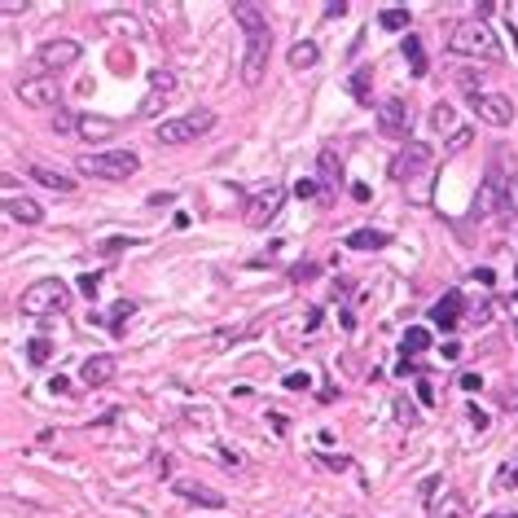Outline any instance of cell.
<instances>
[{
  "label": "cell",
  "instance_id": "6da1fadb",
  "mask_svg": "<svg viewBox=\"0 0 518 518\" xmlns=\"http://www.w3.org/2000/svg\"><path fill=\"white\" fill-rule=\"evenodd\" d=\"M18 307H22V317H36V321L62 317L70 307V290L62 286L58 277H40V281H31V286L18 295Z\"/></svg>",
  "mask_w": 518,
  "mask_h": 518
},
{
  "label": "cell",
  "instance_id": "7a4b0ae2",
  "mask_svg": "<svg viewBox=\"0 0 518 518\" xmlns=\"http://www.w3.org/2000/svg\"><path fill=\"white\" fill-rule=\"evenodd\" d=\"M448 48L453 53H461V58H501V44H497V36H492V27L487 22H479V18H465V22H457V27L448 31Z\"/></svg>",
  "mask_w": 518,
  "mask_h": 518
},
{
  "label": "cell",
  "instance_id": "3957f363",
  "mask_svg": "<svg viewBox=\"0 0 518 518\" xmlns=\"http://www.w3.org/2000/svg\"><path fill=\"white\" fill-rule=\"evenodd\" d=\"M216 127V110H189L180 119H163L159 127H154V141L159 145H189L198 137H206Z\"/></svg>",
  "mask_w": 518,
  "mask_h": 518
},
{
  "label": "cell",
  "instance_id": "277c9868",
  "mask_svg": "<svg viewBox=\"0 0 518 518\" xmlns=\"http://www.w3.org/2000/svg\"><path fill=\"white\" fill-rule=\"evenodd\" d=\"M141 159L132 149H101V154H88V159H80V176L88 180H127L137 176Z\"/></svg>",
  "mask_w": 518,
  "mask_h": 518
},
{
  "label": "cell",
  "instance_id": "5b68a950",
  "mask_svg": "<svg viewBox=\"0 0 518 518\" xmlns=\"http://www.w3.org/2000/svg\"><path fill=\"white\" fill-rule=\"evenodd\" d=\"M80 40H48V44H40L36 48V58H31V66H27V75L36 80V75H58V70H66V66H75L80 62Z\"/></svg>",
  "mask_w": 518,
  "mask_h": 518
},
{
  "label": "cell",
  "instance_id": "8992f818",
  "mask_svg": "<svg viewBox=\"0 0 518 518\" xmlns=\"http://www.w3.org/2000/svg\"><path fill=\"white\" fill-rule=\"evenodd\" d=\"M14 97L22 101V106H31V110H62V84H58V75H22Z\"/></svg>",
  "mask_w": 518,
  "mask_h": 518
},
{
  "label": "cell",
  "instance_id": "52a82bcc",
  "mask_svg": "<svg viewBox=\"0 0 518 518\" xmlns=\"http://www.w3.org/2000/svg\"><path fill=\"white\" fill-rule=\"evenodd\" d=\"M281 206H286V189H281V185H259V189L246 198L242 216H246L250 228H268V224L281 216Z\"/></svg>",
  "mask_w": 518,
  "mask_h": 518
},
{
  "label": "cell",
  "instance_id": "ba28073f",
  "mask_svg": "<svg viewBox=\"0 0 518 518\" xmlns=\"http://www.w3.org/2000/svg\"><path fill=\"white\" fill-rule=\"evenodd\" d=\"M268 53H273V31L246 36V48H242V84H246V88H259V84H264Z\"/></svg>",
  "mask_w": 518,
  "mask_h": 518
},
{
  "label": "cell",
  "instance_id": "9c48e42d",
  "mask_svg": "<svg viewBox=\"0 0 518 518\" xmlns=\"http://www.w3.org/2000/svg\"><path fill=\"white\" fill-rule=\"evenodd\" d=\"M176 88H180V80H176V70H167V66H159V70H149V92L141 97V106H137V115H141V119H159V110H163L167 101L176 97Z\"/></svg>",
  "mask_w": 518,
  "mask_h": 518
},
{
  "label": "cell",
  "instance_id": "30bf717a",
  "mask_svg": "<svg viewBox=\"0 0 518 518\" xmlns=\"http://www.w3.org/2000/svg\"><path fill=\"white\" fill-rule=\"evenodd\" d=\"M430 163H435V149L426 145V141H408L400 154H396V163H391V176L400 180H418L422 171H430Z\"/></svg>",
  "mask_w": 518,
  "mask_h": 518
},
{
  "label": "cell",
  "instance_id": "8fae6325",
  "mask_svg": "<svg viewBox=\"0 0 518 518\" xmlns=\"http://www.w3.org/2000/svg\"><path fill=\"white\" fill-rule=\"evenodd\" d=\"M470 110L487 127H509L514 123V101L505 92H470Z\"/></svg>",
  "mask_w": 518,
  "mask_h": 518
},
{
  "label": "cell",
  "instance_id": "7c38bea8",
  "mask_svg": "<svg viewBox=\"0 0 518 518\" xmlns=\"http://www.w3.org/2000/svg\"><path fill=\"white\" fill-rule=\"evenodd\" d=\"M378 132L382 137H404L408 132V101L404 97H382L378 101Z\"/></svg>",
  "mask_w": 518,
  "mask_h": 518
},
{
  "label": "cell",
  "instance_id": "4fadbf2b",
  "mask_svg": "<svg viewBox=\"0 0 518 518\" xmlns=\"http://www.w3.org/2000/svg\"><path fill=\"white\" fill-rule=\"evenodd\" d=\"M501 189H505V167H501V163H492L487 176H483V185H479V198H475V216L501 211Z\"/></svg>",
  "mask_w": 518,
  "mask_h": 518
},
{
  "label": "cell",
  "instance_id": "5bb4252c",
  "mask_svg": "<svg viewBox=\"0 0 518 518\" xmlns=\"http://www.w3.org/2000/svg\"><path fill=\"white\" fill-rule=\"evenodd\" d=\"M171 487H176V497H185V501H194V505H206V509H224V505H228L224 492L206 487V483H198V479H171Z\"/></svg>",
  "mask_w": 518,
  "mask_h": 518
},
{
  "label": "cell",
  "instance_id": "9a60e30c",
  "mask_svg": "<svg viewBox=\"0 0 518 518\" xmlns=\"http://www.w3.org/2000/svg\"><path fill=\"white\" fill-rule=\"evenodd\" d=\"M115 356H88L84 365H80V382L84 386H106L110 378H115Z\"/></svg>",
  "mask_w": 518,
  "mask_h": 518
},
{
  "label": "cell",
  "instance_id": "2e32d148",
  "mask_svg": "<svg viewBox=\"0 0 518 518\" xmlns=\"http://www.w3.org/2000/svg\"><path fill=\"white\" fill-rule=\"evenodd\" d=\"M233 22L246 31V36H259V31H268V14L259 9V5H250V0H238L233 5Z\"/></svg>",
  "mask_w": 518,
  "mask_h": 518
},
{
  "label": "cell",
  "instance_id": "e0dca14e",
  "mask_svg": "<svg viewBox=\"0 0 518 518\" xmlns=\"http://www.w3.org/2000/svg\"><path fill=\"white\" fill-rule=\"evenodd\" d=\"M5 211H9V220H18V224H40V220H44L40 202L27 198V194H9V198H5Z\"/></svg>",
  "mask_w": 518,
  "mask_h": 518
},
{
  "label": "cell",
  "instance_id": "ac0fdd59",
  "mask_svg": "<svg viewBox=\"0 0 518 518\" xmlns=\"http://www.w3.org/2000/svg\"><path fill=\"white\" fill-rule=\"evenodd\" d=\"M461 312H465V303H461V295H457V290H448L444 299H439V303L430 307V321H435V325H444V329H457Z\"/></svg>",
  "mask_w": 518,
  "mask_h": 518
},
{
  "label": "cell",
  "instance_id": "d6986e66",
  "mask_svg": "<svg viewBox=\"0 0 518 518\" xmlns=\"http://www.w3.org/2000/svg\"><path fill=\"white\" fill-rule=\"evenodd\" d=\"M343 242L352 250H382V246H391V233H382V228H352Z\"/></svg>",
  "mask_w": 518,
  "mask_h": 518
},
{
  "label": "cell",
  "instance_id": "ffe728a7",
  "mask_svg": "<svg viewBox=\"0 0 518 518\" xmlns=\"http://www.w3.org/2000/svg\"><path fill=\"white\" fill-rule=\"evenodd\" d=\"M31 176L40 180L44 189H53V194H75V176H66V171H53V167L36 163V167H31Z\"/></svg>",
  "mask_w": 518,
  "mask_h": 518
},
{
  "label": "cell",
  "instance_id": "44dd1931",
  "mask_svg": "<svg viewBox=\"0 0 518 518\" xmlns=\"http://www.w3.org/2000/svg\"><path fill=\"white\" fill-rule=\"evenodd\" d=\"M430 518H470V505H465L461 492H444V497L430 505Z\"/></svg>",
  "mask_w": 518,
  "mask_h": 518
},
{
  "label": "cell",
  "instance_id": "7402d4cb",
  "mask_svg": "<svg viewBox=\"0 0 518 518\" xmlns=\"http://www.w3.org/2000/svg\"><path fill=\"white\" fill-rule=\"evenodd\" d=\"M115 132H119V123L106 119V115H84V123H80V137H84V141H106V137H115Z\"/></svg>",
  "mask_w": 518,
  "mask_h": 518
},
{
  "label": "cell",
  "instance_id": "603a6c76",
  "mask_svg": "<svg viewBox=\"0 0 518 518\" xmlns=\"http://www.w3.org/2000/svg\"><path fill=\"white\" fill-rule=\"evenodd\" d=\"M317 171H321V189H339V180H343V163L334 159V149H321Z\"/></svg>",
  "mask_w": 518,
  "mask_h": 518
},
{
  "label": "cell",
  "instance_id": "cb8c5ba5",
  "mask_svg": "<svg viewBox=\"0 0 518 518\" xmlns=\"http://www.w3.org/2000/svg\"><path fill=\"white\" fill-rule=\"evenodd\" d=\"M321 62V48L312 44V40H299L295 48H290V66L295 70H307V66H317Z\"/></svg>",
  "mask_w": 518,
  "mask_h": 518
},
{
  "label": "cell",
  "instance_id": "d4e9b609",
  "mask_svg": "<svg viewBox=\"0 0 518 518\" xmlns=\"http://www.w3.org/2000/svg\"><path fill=\"white\" fill-rule=\"evenodd\" d=\"M430 347V329H422V325H413L404 339H400V352L404 356H418V352H426Z\"/></svg>",
  "mask_w": 518,
  "mask_h": 518
},
{
  "label": "cell",
  "instance_id": "484cf974",
  "mask_svg": "<svg viewBox=\"0 0 518 518\" xmlns=\"http://www.w3.org/2000/svg\"><path fill=\"white\" fill-rule=\"evenodd\" d=\"M369 84H374V70L360 66V70L352 75V97L360 101V106H369V101H374V97H369Z\"/></svg>",
  "mask_w": 518,
  "mask_h": 518
},
{
  "label": "cell",
  "instance_id": "4316f807",
  "mask_svg": "<svg viewBox=\"0 0 518 518\" xmlns=\"http://www.w3.org/2000/svg\"><path fill=\"white\" fill-rule=\"evenodd\" d=\"M430 123L439 127V132H461V127H457V110L448 106V101H439V106L430 110Z\"/></svg>",
  "mask_w": 518,
  "mask_h": 518
},
{
  "label": "cell",
  "instance_id": "83f0119b",
  "mask_svg": "<svg viewBox=\"0 0 518 518\" xmlns=\"http://www.w3.org/2000/svg\"><path fill=\"white\" fill-rule=\"evenodd\" d=\"M400 53L408 58L413 75H426V53H422V40H418V36H408V40H404V48H400Z\"/></svg>",
  "mask_w": 518,
  "mask_h": 518
},
{
  "label": "cell",
  "instance_id": "f1b7e54d",
  "mask_svg": "<svg viewBox=\"0 0 518 518\" xmlns=\"http://www.w3.org/2000/svg\"><path fill=\"white\" fill-rule=\"evenodd\" d=\"M408 22H413V18H408V9H396V5L378 14V27H382V31H404Z\"/></svg>",
  "mask_w": 518,
  "mask_h": 518
},
{
  "label": "cell",
  "instance_id": "f546056e",
  "mask_svg": "<svg viewBox=\"0 0 518 518\" xmlns=\"http://www.w3.org/2000/svg\"><path fill=\"white\" fill-rule=\"evenodd\" d=\"M80 123H84V119H80V115H70L66 106H62V110H53V132H58V137L80 132Z\"/></svg>",
  "mask_w": 518,
  "mask_h": 518
},
{
  "label": "cell",
  "instance_id": "4dcf8cb0",
  "mask_svg": "<svg viewBox=\"0 0 518 518\" xmlns=\"http://www.w3.org/2000/svg\"><path fill=\"white\" fill-rule=\"evenodd\" d=\"M132 312H137V303H132V299H123V303L115 307V317H110V334H115V339H123V325L132 321Z\"/></svg>",
  "mask_w": 518,
  "mask_h": 518
},
{
  "label": "cell",
  "instance_id": "1f68e13d",
  "mask_svg": "<svg viewBox=\"0 0 518 518\" xmlns=\"http://www.w3.org/2000/svg\"><path fill=\"white\" fill-rule=\"evenodd\" d=\"M501 211L518 216V176H505V189H501Z\"/></svg>",
  "mask_w": 518,
  "mask_h": 518
},
{
  "label": "cell",
  "instance_id": "d6a6232c",
  "mask_svg": "<svg viewBox=\"0 0 518 518\" xmlns=\"http://www.w3.org/2000/svg\"><path fill=\"white\" fill-rule=\"evenodd\" d=\"M48 356H53V343H48V339H31L27 343V360H31V365H44Z\"/></svg>",
  "mask_w": 518,
  "mask_h": 518
},
{
  "label": "cell",
  "instance_id": "836d02e7",
  "mask_svg": "<svg viewBox=\"0 0 518 518\" xmlns=\"http://www.w3.org/2000/svg\"><path fill=\"white\" fill-rule=\"evenodd\" d=\"M123 246H132V238H101V242H97L101 255H119Z\"/></svg>",
  "mask_w": 518,
  "mask_h": 518
},
{
  "label": "cell",
  "instance_id": "e575fe53",
  "mask_svg": "<svg viewBox=\"0 0 518 518\" xmlns=\"http://www.w3.org/2000/svg\"><path fill=\"white\" fill-rule=\"evenodd\" d=\"M396 418H400L404 426H418V413H413V404H408V400H396Z\"/></svg>",
  "mask_w": 518,
  "mask_h": 518
},
{
  "label": "cell",
  "instance_id": "d590c367",
  "mask_svg": "<svg viewBox=\"0 0 518 518\" xmlns=\"http://www.w3.org/2000/svg\"><path fill=\"white\" fill-rule=\"evenodd\" d=\"M307 386H312L307 374H286V391H307Z\"/></svg>",
  "mask_w": 518,
  "mask_h": 518
},
{
  "label": "cell",
  "instance_id": "8d00e7d4",
  "mask_svg": "<svg viewBox=\"0 0 518 518\" xmlns=\"http://www.w3.org/2000/svg\"><path fill=\"white\" fill-rule=\"evenodd\" d=\"M317 189H321V180H299V185H295V198H317Z\"/></svg>",
  "mask_w": 518,
  "mask_h": 518
},
{
  "label": "cell",
  "instance_id": "74e56055",
  "mask_svg": "<svg viewBox=\"0 0 518 518\" xmlns=\"http://www.w3.org/2000/svg\"><path fill=\"white\" fill-rule=\"evenodd\" d=\"M317 277V264H299V268H290V281H312Z\"/></svg>",
  "mask_w": 518,
  "mask_h": 518
},
{
  "label": "cell",
  "instance_id": "f35d334b",
  "mask_svg": "<svg viewBox=\"0 0 518 518\" xmlns=\"http://www.w3.org/2000/svg\"><path fill=\"white\" fill-rule=\"evenodd\" d=\"M97 281H101V273H84V277H80V290H84L88 299L97 295Z\"/></svg>",
  "mask_w": 518,
  "mask_h": 518
},
{
  "label": "cell",
  "instance_id": "ab89813d",
  "mask_svg": "<svg viewBox=\"0 0 518 518\" xmlns=\"http://www.w3.org/2000/svg\"><path fill=\"white\" fill-rule=\"evenodd\" d=\"M317 461L325 465V470H347V465H352V461H347L343 453H339V457H317Z\"/></svg>",
  "mask_w": 518,
  "mask_h": 518
},
{
  "label": "cell",
  "instance_id": "60d3db41",
  "mask_svg": "<svg viewBox=\"0 0 518 518\" xmlns=\"http://www.w3.org/2000/svg\"><path fill=\"white\" fill-rule=\"evenodd\" d=\"M465 141H470V127H461V132H453V141H448V154H457Z\"/></svg>",
  "mask_w": 518,
  "mask_h": 518
},
{
  "label": "cell",
  "instance_id": "b9f144b4",
  "mask_svg": "<svg viewBox=\"0 0 518 518\" xmlns=\"http://www.w3.org/2000/svg\"><path fill=\"white\" fill-rule=\"evenodd\" d=\"M110 66H115L119 75H123V70H127V75H132V58H127V53H115V58H110Z\"/></svg>",
  "mask_w": 518,
  "mask_h": 518
},
{
  "label": "cell",
  "instance_id": "7bdbcfd3",
  "mask_svg": "<svg viewBox=\"0 0 518 518\" xmlns=\"http://www.w3.org/2000/svg\"><path fill=\"white\" fill-rule=\"evenodd\" d=\"M352 198H356V202H374V194H369V185H360V180H356V185H352Z\"/></svg>",
  "mask_w": 518,
  "mask_h": 518
},
{
  "label": "cell",
  "instance_id": "ee69618b",
  "mask_svg": "<svg viewBox=\"0 0 518 518\" xmlns=\"http://www.w3.org/2000/svg\"><path fill=\"white\" fill-rule=\"evenodd\" d=\"M418 400H422V404H435V391H430V382H426V378L418 382Z\"/></svg>",
  "mask_w": 518,
  "mask_h": 518
},
{
  "label": "cell",
  "instance_id": "f6af8a7d",
  "mask_svg": "<svg viewBox=\"0 0 518 518\" xmlns=\"http://www.w3.org/2000/svg\"><path fill=\"white\" fill-rule=\"evenodd\" d=\"M400 374H404V378H418V374H422V369H418V365H413V360H408V356H404V360H400Z\"/></svg>",
  "mask_w": 518,
  "mask_h": 518
},
{
  "label": "cell",
  "instance_id": "bcb514c9",
  "mask_svg": "<svg viewBox=\"0 0 518 518\" xmlns=\"http://www.w3.org/2000/svg\"><path fill=\"white\" fill-rule=\"evenodd\" d=\"M461 386L465 391H479V374H461Z\"/></svg>",
  "mask_w": 518,
  "mask_h": 518
},
{
  "label": "cell",
  "instance_id": "7dc6e473",
  "mask_svg": "<svg viewBox=\"0 0 518 518\" xmlns=\"http://www.w3.org/2000/svg\"><path fill=\"white\" fill-rule=\"evenodd\" d=\"M347 14V5H343V0H339V5H325V18H343Z\"/></svg>",
  "mask_w": 518,
  "mask_h": 518
},
{
  "label": "cell",
  "instance_id": "c3c4849f",
  "mask_svg": "<svg viewBox=\"0 0 518 518\" xmlns=\"http://www.w3.org/2000/svg\"><path fill=\"white\" fill-rule=\"evenodd\" d=\"M487 518H518V514H487Z\"/></svg>",
  "mask_w": 518,
  "mask_h": 518
}]
</instances>
